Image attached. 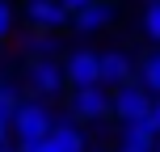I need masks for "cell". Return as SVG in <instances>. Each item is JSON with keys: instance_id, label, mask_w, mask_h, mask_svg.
<instances>
[{"instance_id": "14", "label": "cell", "mask_w": 160, "mask_h": 152, "mask_svg": "<svg viewBox=\"0 0 160 152\" xmlns=\"http://www.w3.org/2000/svg\"><path fill=\"white\" fill-rule=\"evenodd\" d=\"M17 152H59V144H55V139H34V144H17Z\"/></svg>"}, {"instance_id": "8", "label": "cell", "mask_w": 160, "mask_h": 152, "mask_svg": "<svg viewBox=\"0 0 160 152\" xmlns=\"http://www.w3.org/2000/svg\"><path fill=\"white\" fill-rule=\"evenodd\" d=\"M156 139H160V131L148 123V114L122 123V144H131V148H139V152H156Z\"/></svg>"}, {"instance_id": "3", "label": "cell", "mask_w": 160, "mask_h": 152, "mask_svg": "<svg viewBox=\"0 0 160 152\" xmlns=\"http://www.w3.org/2000/svg\"><path fill=\"white\" fill-rule=\"evenodd\" d=\"M30 93L34 97H55V93H63L68 89V72H63V59H51V55H42V59H30Z\"/></svg>"}, {"instance_id": "20", "label": "cell", "mask_w": 160, "mask_h": 152, "mask_svg": "<svg viewBox=\"0 0 160 152\" xmlns=\"http://www.w3.org/2000/svg\"><path fill=\"white\" fill-rule=\"evenodd\" d=\"M0 152H13V148H8V144H0Z\"/></svg>"}, {"instance_id": "4", "label": "cell", "mask_w": 160, "mask_h": 152, "mask_svg": "<svg viewBox=\"0 0 160 152\" xmlns=\"http://www.w3.org/2000/svg\"><path fill=\"white\" fill-rule=\"evenodd\" d=\"M110 102H114V118H139V114H148V106H152V89L143 85V80H127V85H114L110 89Z\"/></svg>"}, {"instance_id": "15", "label": "cell", "mask_w": 160, "mask_h": 152, "mask_svg": "<svg viewBox=\"0 0 160 152\" xmlns=\"http://www.w3.org/2000/svg\"><path fill=\"white\" fill-rule=\"evenodd\" d=\"M8 30H13V4L0 0V38H8Z\"/></svg>"}, {"instance_id": "18", "label": "cell", "mask_w": 160, "mask_h": 152, "mask_svg": "<svg viewBox=\"0 0 160 152\" xmlns=\"http://www.w3.org/2000/svg\"><path fill=\"white\" fill-rule=\"evenodd\" d=\"M8 131H13V127H8V123H0V144H4V135H8Z\"/></svg>"}, {"instance_id": "10", "label": "cell", "mask_w": 160, "mask_h": 152, "mask_svg": "<svg viewBox=\"0 0 160 152\" xmlns=\"http://www.w3.org/2000/svg\"><path fill=\"white\" fill-rule=\"evenodd\" d=\"M51 139L59 144V152H84V144H88L76 123H55V127H51Z\"/></svg>"}, {"instance_id": "9", "label": "cell", "mask_w": 160, "mask_h": 152, "mask_svg": "<svg viewBox=\"0 0 160 152\" xmlns=\"http://www.w3.org/2000/svg\"><path fill=\"white\" fill-rule=\"evenodd\" d=\"M110 21H114V4H110V0H93L88 8H80V13L72 17V25L80 34H97V30H105Z\"/></svg>"}, {"instance_id": "17", "label": "cell", "mask_w": 160, "mask_h": 152, "mask_svg": "<svg viewBox=\"0 0 160 152\" xmlns=\"http://www.w3.org/2000/svg\"><path fill=\"white\" fill-rule=\"evenodd\" d=\"M63 4H68V13H72V17H76V13H80V8H88V4H93V0H63Z\"/></svg>"}, {"instance_id": "5", "label": "cell", "mask_w": 160, "mask_h": 152, "mask_svg": "<svg viewBox=\"0 0 160 152\" xmlns=\"http://www.w3.org/2000/svg\"><path fill=\"white\" fill-rule=\"evenodd\" d=\"M63 72H68V89L101 85V55H97V51H72V55L63 59Z\"/></svg>"}, {"instance_id": "11", "label": "cell", "mask_w": 160, "mask_h": 152, "mask_svg": "<svg viewBox=\"0 0 160 152\" xmlns=\"http://www.w3.org/2000/svg\"><path fill=\"white\" fill-rule=\"evenodd\" d=\"M139 80H143L152 93H160V51L143 55V64H139Z\"/></svg>"}, {"instance_id": "7", "label": "cell", "mask_w": 160, "mask_h": 152, "mask_svg": "<svg viewBox=\"0 0 160 152\" xmlns=\"http://www.w3.org/2000/svg\"><path fill=\"white\" fill-rule=\"evenodd\" d=\"M139 68L131 64L127 51H101V85H127V80H135Z\"/></svg>"}, {"instance_id": "19", "label": "cell", "mask_w": 160, "mask_h": 152, "mask_svg": "<svg viewBox=\"0 0 160 152\" xmlns=\"http://www.w3.org/2000/svg\"><path fill=\"white\" fill-rule=\"evenodd\" d=\"M118 152H139V148H131V144H122V148H118Z\"/></svg>"}, {"instance_id": "2", "label": "cell", "mask_w": 160, "mask_h": 152, "mask_svg": "<svg viewBox=\"0 0 160 152\" xmlns=\"http://www.w3.org/2000/svg\"><path fill=\"white\" fill-rule=\"evenodd\" d=\"M68 110H72V118H80V123H101L105 114H114L110 85H80V89H72Z\"/></svg>"}, {"instance_id": "13", "label": "cell", "mask_w": 160, "mask_h": 152, "mask_svg": "<svg viewBox=\"0 0 160 152\" xmlns=\"http://www.w3.org/2000/svg\"><path fill=\"white\" fill-rule=\"evenodd\" d=\"M17 106H21V97H17L8 85H0V123H8V127H13V118H17Z\"/></svg>"}, {"instance_id": "12", "label": "cell", "mask_w": 160, "mask_h": 152, "mask_svg": "<svg viewBox=\"0 0 160 152\" xmlns=\"http://www.w3.org/2000/svg\"><path fill=\"white\" fill-rule=\"evenodd\" d=\"M143 34H148V42H160V0L143 4Z\"/></svg>"}, {"instance_id": "1", "label": "cell", "mask_w": 160, "mask_h": 152, "mask_svg": "<svg viewBox=\"0 0 160 152\" xmlns=\"http://www.w3.org/2000/svg\"><path fill=\"white\" fill-rule=\"evenodd\" d=\"M51 127H55V118H51L47 97H34V102H21V106H17V118H13V135H17V144L47 139Z\"/></svg>"}, {"instance_id": "21", "label": "cell", "mask_w": 160, "mask_h": 152, "mask_svg": "<svg viewBox=\"0 0 160 152\" xmlns=\"http://www.w3.org/2000/svg\"><path fill=\"white\" fill-rule=\"evenodd\" d=\"M156 152H160V139H156Z\"/></svg>"}, {"instance_id": "6", "label": "cell", "mask_w": 160, "mask_h": 152, "mask_svg": "<svg viewBox=\"0 0 160 152\" xmlns=\"http://www.w3.org/2000/svg\"><path fill=\"white\" fill-rule=\"evenodd\" d=\"M25 21L34 25V30H59V25L72 21V13H68L63 0H25Z\"/></svg>"}, {"instance_id": "16", "label": "cell", "mask_w": 160, "mask_h": 152, "mask_svg": "<svg viewBox=\"0 0 160 152\" xmlns=\"http://www.w3.org/2000/svg\"><path fill=\"white\" fill-rule=\"evenodd\" d=\"M148 123L160 131V93H152V106H148Z\"/></svg>"}]
</instances>
